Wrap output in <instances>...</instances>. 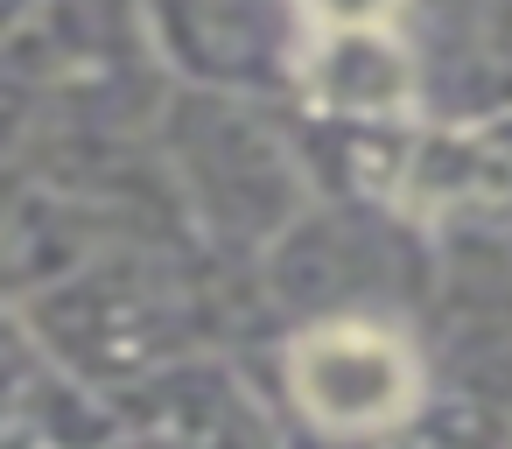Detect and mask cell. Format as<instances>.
<instances>
[{
    "mask_svg": "<svg viewBox=\"0 0 512 449\" xmlns=\"http://www.w3.org/2000/svg\"><path fill=\"white\" fill-rule=\"evenodd\" d=\"M302 8L316 22V50H309L316 92L330 106L393 113L407 99V64H400V43L386 36L400 0H302Z\"/></svg>",
    "mask_w": 512,
    "mask_h": 449,
    "instance_id": "2",
    "label": "cell"
},
{
    "mask_svg": "<svg viewBox=\"0 0 512 449\" xmlns=\"http://www.w3.org/2000/svg\"><path fill=\"white\" fill-rule=\"evenodd\" d=\"M288 379L323 428H386L414 400V358L386 330H365V323L309 330L288 351Z\"/></svg>",
    "mask_w": 512,
    "mask_h": 449,
    "instance_id": "1",
    "label": "cell"
}]
</instances>
